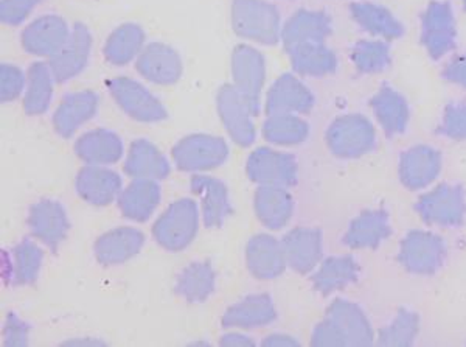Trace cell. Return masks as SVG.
I'll use <instances>...</instances> for the list:
<instances>
[{
    "instance_id": "1",
    "label": "cell",
    "mask_w": 466,
    "mask_h": 347,
    "mask_svg": "<svg viewBox=\"0 0 466 347\" xmlns=\"http://www.w3.org/2000/svg\"><path fill=\"white\" fill-rule=\"evenodd\" d=\"M199 230V210L193 199L182 198L156 219L154 240L171 252L184 251L195 240Z\"/></svg>"
},
{
    "instance_id": "2",
    "label": "cell",
    "mask_w": 466,
    "mask_h": 347,
    "mask_svg": "<svg viewBox=\"0 0 466 347\" xmlns=\"http://www.w3.org/2000/svg\"><path fill=\"white\" fill-rule=\"evenodd\" d=\"M171 156L180 171L215 170L228 160V145L223 138L191 134L173 147Z\"/></svg>"
},
{
    "instance_id": "3",
    "label": "cell",
    "mask_w": 466,
    "mask_h": 347,
    "mask_svg": "<svg viewBox=\"0 0 466 347\" xmlns=\"http://www.w3.org/2000/svg\"><path fill=\"white\" fill-rule=\"evenodd\" d=\"M112 98L123 111L137 122H162L168 113L151 92L131 78H114L107 83Z\"/></svg>"
},
{
    "instance_id": "4",
    "label": "cell",
    "mask_w": 466,
    "mask_h": 347,
    "mask_svg": "<svg viewBox=\"0 0 466 347\" xmlns=\"http://www.w3.org/2000/svg\"><path fill=\"white\" fill-rule=\"evenodd\" d=\"M232 26L238 36L258 43L276 38V13L258 0H233Z\"/></svg>"
},
{
    "instance_id": "5",
    "label": "cell",
    "mask_w": 466,
    "mask_h": 347,
    "mask_svg": "<svg viewBox=\"0 0 466 347\" xmlns=\"http://www.w3.org/2000/svg\"><path fill=\"white\" fill-rule=\"evenodd\" d=\"M27 223L33 237L55 252L69 234L67 212L63 204L55 199H41L33 204L28 210Z\"/></svg>"
},
{
    "instance_id": "6",
    "label": "cell",
    "mask_w": 466,
    "mask_h": 347,
    "mask_svg": "<svg viewBox=\"0 0 466 347\" xmlns=\"http://www.w3.org/2000/svg\"><path fill=\"white\" fill-rule=\"evenodd\" d=\"M218 114L230 139L239 147H249L255 139L249 105L233 85H224L217 97Z\"/></svg>"
},
{
    "instance_id": "7",
    "label": "cell",
    "mask_w": 466,
    "mask_h": 347,
    "mask_svg": "<svg viewBox=\"0 0 466 347\" xmlns=\"http://www.w3.org/2000/svg\"><path fill=\"white\" fill-rule=\"evenodd\" d=\"M233 86L238 89L252 114L258 113L261 83H263V59L260 54L248 46H237L232 54Z\"/></svg>"
},
{
    "instance_id": "8",
    "label": "cell",
    "mask_w": 466,
    "mask_h": 347,
    "mask_svg": "<svg viewBox=\"0 0 466 347\" xmlns=\"http://www.w3.org/2000/svg\"><path fill=\"white\" fill-rule=\"evenodd\" d=\"M191 192L201 201L202 223L206 230H219L232 215L228 186L217 178L195 175L191 178Z\"/></svg>"
},
{
    "instance_id": "9",
    "label": "cell",
    "mask_w": 466,
    "mask_h": 347,
    "mask_svg": "<svg viewBox=\"0 0 466 347\" xmlns=\"http://www.w3.org/2000/svg\"><path fill=\"white\" fill-rule=\"evenodd\" d=\"M144 245V232L123 226L100 235L94 245V254L101 265L116 267L137 256Z\"/></svg>"
},
{
    "instance_id": "10",
    "label": "cell",
    "mask_w": 466,
    "mask_h": 347,
    "mask_svg": "<svg viewBox=\"0 0 466 347\" xmlns=\"http://www.w3.org/2000/svg\"><path fill=\"white\" fill-rule=\"evenodd\" d=\"M136 67L140 76L156 85H175L182 76V61L179 55L175 48L162 43L147 46L138 54Z\"/></svg>"
},
{
    "instance_id": "11",
    "label": "cell",
    "mask_w": 466,
    "mask_h": 347,
    "mask_svg": "<svg viewBox=\"0 0 466 347\" xmlns=\"http://www.w3.org/2000/svg\"><path fill=\"white\" fill-rule=\"evenodd\" d=\"M92 48V36L83 24H76L58 54L50 58V69L58 83L69 81L85 69Z\"/></svg>"
},
{
    "instance_id": "12",
    "label": "cell",
    "mask_w": 466,
    "mask_h": 347,
    "mask_svg": "<svg viewBox=\"0 0 466 347\" xmlns=\"http://www.w3.org/2000/svg\"><path fill=\"white\" fill-rule=\"evenodd\" d=\"M75 189L86 203L105 208L122 192V178L101 166H86L78 171Z\"/></svg>"
},
{
    "instance_id": "13",
    "label": "cell",
    "mask_w": 466,
    "mask_h": 347,
    "mask_svg": "<svg viewBox=\"0 0 466 347\" xmlns=\"http://www.w3.org/2000/svg\"><path fill=\"white\" fill-rule=\"evenodd\" d=\"M69 36L67 22L64 21L63 17L50 15L39 17L24 30L22 46L28 54L52 58L54 55L58 54Z\"/></svg>"
},
{
    "instance_id": "14",
    "label": "cell",
    "mask_w": 466,
    "mask_h": 347,
    "mask_svg": "<svg viewBox=\"0 0 466 347\" xmlns=\"http://www.w3.org/2000/svg\"><path fill=\"white\" fill-rule=\"evenodd\" d=\"M96 109H98V97L96 92H75L64 97L63 102L59 103L52 118L55 131L64 139H69L81 125L89 122L90 118L96 116Z\"/></svg>"
},
{
    "instance_id": "15",
    "label": "cell",
    "mask_w": 466,
    "mask_h": 347,
    "mask_svg": "<svg viewBox=\"0 0 466 347\" xmlns=\"http://www.w3.org/2000/svg\"><path fill=\"white\" fill-rule=\"evenodd\" d=\"M123 170L134 179H165L170 175V164L153 142L136 139L129 147Z\"/></svg>"
},
{
    "instance_id": "16",
    "label": "cell",
    "mask_w": 466,
    "mask_h": 347,
    "mask_svg": "<svg viewBox=\"0 0 466 347\" xmlns=\"http://www.w3.org/2000/svg\"><path fill=\"white\" fill-rule=\"evenodd\" d=\"M160 203V186L156 179H134L118 195L123 217L145 223Z\"/></svg>"
},
{
    "instance_id": "17",
    "label": "cell",
    "mask_w": 466,
    "mask_h": 347,
    "mask_svg": "<svg viewBox=\"0 0 466 347\" xmlns=\"http://www.w3.org/2000/svg\"><path fill=\"white\" fill-rule=\"evenodd\" d=\"M75 155L90 166L116 164L123 156V142L109 129H94L75 142Z\"/></svg>"
},
{
    "instance_id": "18",
    "label": "cell",
    "mask_w": 466,
    "mask_h": 347,
    "mask_svg": "<svg viewBox=\"0 0 466 347\" xmlns=\"http://www.w3.org/2000/svg\"><path fill=\"white\" fill-rule=\"evenodd\" d=\"M217 290V271L212 263L193 262L176 279L175 293L188 304L206 302Z\"/></svg>"
},
{
    "instance_id": "19",
    "label": "cell",
    "mask_w": 466,
    "mask_h": 347,
    "mask_svg": "<svg viewBox=\"0 0 466 347\" xmlns=\"http://www.w3.org/2000/svg\"><path fill=\"white\" fill-rule=\"evenodd\" d=\"M43 260V250L30 239H24L11 250L10 257L5 262L8 270L4 271V276L11 279V282L16 287L33 285L39 278Z\"/></svg>"
},
{
    "instance_id": "20",
    "label": "cell",
    "mask_w": 466,
    "mask_h": 347,
    "mask_svg": "<svg viewBox=\"0 0 466 347\" xmlns=\"http://www.w3.org/2000/svg\"><path fill=\"white\" fill-rule=\"evenodd\" d=\"M274 320V309L269 298L265 294H254L248 296L237 304L230 305L224 311V329H254V327L265 326Z\"/></svg>"
},
{
    "instance_id": "21",
    "label": "cell",
    "mask_w": 466,
    "mask_h": 347,
    "mask_svg": "<svg viewBox=\"0 0 466 347\" xmlns=\"http://www.w3.org/2000/svg\"><path fill=\"white\" fill-rule=\"evenodd\" d=\"M54 78L50 66L35 63L30 67L24 97V109L28 116H41L47 111L54 96Z\"/></svg>"
},
{
    "instance_id": "22",
    "label": "cell",
    "mask_w": 466,
    "mask_h": 347,
    "mask_svg": "<svg viewBox=\"0 0 466 347\" xmlns=\"http://www.w3.org/2000/svg\"><path fill=\"white\" fill-rule=\"evenodd\" d=\"M248 268L257 279H269L281 271L280 250L268 235H257L246 248Z\"/></svg>"
},
{
    "instance_id": "23",
    "label": "cell",
    "mask_w": 466,
    "mask_h": 347,
    "mask_svg": "<svg viewBox=\"0 0 466 347\" xmlns=\"http://www.w3.org/2000/svg\"><path fill=\"white\" fill-rule=\"evenodd\" d=\"M144 43V30L136 24H125L111 33L103 52L111 65L125 66L142 52Z\"/></svg>"
},
{
    "instance_id": "24",
    "label": "cell",
    "mask_w": 466,
    "mask_h": 347,
    "mask_svg": "<svg viewBox=\"0 0 466 347\" xmlns=\"http://www.w3.org/2000/svg\"><path fill=\"white\" fill-rule=\"evenodd\" d=\"M248 177L260 184L287 182L291 178V166L285 156L260 148L254 151L248 160Z\"/></svg>"
},
{
    "instance_id": "25",
    "label": "cell",
    "mask_w": 466,
    "mask_h": 347,
    "mask_svg": "<svg viewBox=\"0 0 466 347\" xmlns=\"http://www.w3.org/2000/svg\"><path fill=\"white\" fill-rule=\"evenodd\" d=\"M255 212L272 230L280 228L289 215V199L274 188H261L255 193Z\"/></svg>"
},
{
    "instance_id": "26",
    "label": "cell",
    "mask_w": 466,
    "mask_h": 347,
    "mask_svg": "<svg viewBox=\"0 0 466 347\" xmlns=\"http://www.w3.org/2000/svg\"><path fill=\"white\" fill-rule=\"evenodd\" d=\"M25 86V77L16 66L2 65L0 67V100L11 102L21 96Z\"/></svg>"
},
{
    "instance_id": "27",
    "label": "cell",
    "mask_w": 466,
    "mask_h": 347,
    "mask_svg": "<svg viewBox=\"0 0 466 347\" xmlns=\"http://www.w3.org/2000/svg\"><path fill=\"white\" fill-rule=\"evenodd\" d=\"M43 0H2L0 19L6 26H19Z\"/></svg>"
},
{
    "instance_id": "28",
    "label": "cell",
    "mask_w": 466,
    "mask_h": 347,
    "mask_svg": "<svg viewBox=\"0 0 466 347\" xmlns=\"http://www.w3.org/2000/svg\"><path fill=\"white\" fill-rule=\"evenodd\" d=\"M289 248V257L291 262L299 267H308L314 260L316 254V245H314V237L311 234L292 235L288 241Z\"/></svg>"
},
{
    "instance_id": "29",
    "label": "cell",
    "mask_w": 466,
    "mask_h": 347,
    "mask_svg": "<svg viewBox=\"0 0 466 347\" xmlns=\"http://www.w3.org/2000/svg\"><path fill=\"white\" fill-rule=\"evenodd\" d=\"M263 133H265L266 139L270 142H291L302 136V128L294 120L274 118L266 123Z\"/></svg>"
},
{
    "instance_id": "30",
    "label": "cell",
    "mask_w": 466,
    "mask_h": 347,
    "mask_svg": "<svg viewBox=\"0 0 466 347\" xmlns=\"http://www.w3.org/2000/svg\"><path fill=\"white\" fill-rule=\"evenodd\" d=\"M4 346L21 347L27 346L30 337V326L15 313H8L5 318V326L2 331Z\"/></svg>"
},
{
    "instance_id": "31",
    "label": "cell",
    "mask_w": 466,
    "mask_h": 347,
    "mask_svg": "<svg viewBox=\"0 0 466 347\" xmlns=\"http://www.w3.org/2000/svg\"><path fill=\"white\" fill-rule=\"evenodd\" d=\"M300 98H302L300 94L289 83L281 81L280 85H277L272 94H270L269 111L287 107L289 105H296L297 102H300Z\"/></svg>"
},
{
    "instance_id": "32",
    "label": "cell",
    "mask_w": 466,
    "mask_h": 347,
    "mask_svg": "<svg viewBox=\"0 0 466 347\" xmlns=\"http://www.w3.org/2000/svg\"><path fill=\"white\" fill-rule=\"evenodd\" d=\"M221 346H252L254 342L250 340L249 337H244V335H239V333H228V335H224L221 338Z\"/></svg>"
}]
</instances>
